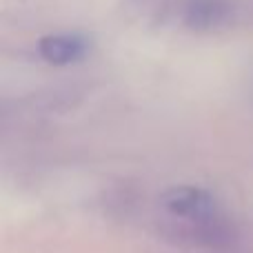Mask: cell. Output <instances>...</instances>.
<instances>
[{"mask_svg":"<svg viewBox=\"0 0 253 253\" xmlns=\"http://www.w3.org/2000/svg\"><path fill=\"white\" fill-rule=\"evenodd\" d=\"M162 205L171 215L184 220V222L193 224L200 229L218 227V202L211 193L205 189L196 187H178L165 193Z\"/></svg>","mask_w":253,"mask_h":253,"instance_id":"obj_1","label":"cell"},{"mask_svg":"<svg viewBox=\"0 0 253 253\" xmlns=\"http://www.w3.org/2000/svg\"><path fill=\"white\" fill-rule=\"evenodd\" d=\"M84 51H87L84 40L80 36H69V34L47 36L38 44V53L49 65H69V62L80 60Z\"/></svg>","mask_w":253,"mask_h":253,"instance_id":"obj_2","label":"cell"},{"mask_svg":"<svg viewBox=\"0 0 253 253\" xmlns=\"http://www.w3.org/2000/svg\"><path fill=\"white\" fill-rule=\"evenodd\" d=\"M222 16V9L215 0H196L187 11V20L191 27H211Z\"/></svg>","mask_w":253,"mask_h":253,"instance_id":"obj_3","label":"cell"}]
</instances>
